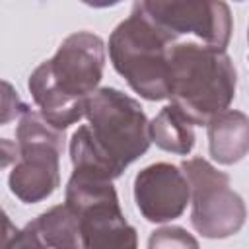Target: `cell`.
Returning <instances> with one entry per match:
<instances>
[{
  "label": "cell",
  "mask_w": 249,
  "mask_h": 249,
  "mask_svg": "<svg viewBox=\"0 0 249 249\" xmlns=\"http://www.w3.org/2000/svg\"><path fill=\"white\" fill-rule=\"evenodd\" d=\"M16 138L18 160L10 171L8 187L25 204L41 202L60 185L64 130L49 124L41 113L27 109L19 119Z\"/></svg>",
  "instance_id": "obj_4"
},
{
  "label": "cell",
  "mask_w": 249,
  "mask_h": 249,
  "mask_svg": "<svg viewBox=\"0 0 249 249\" xmlns=\"http://www.w3.org/2000/svg\"><path fill=\"white\" fill-rule=\"evenodd\" d=\"M18 228L12 224V220L8 218V214L0 208V249L2 247H12L16 235H18Z\"/></svg>",
  "instance_id": "obj_15"
},
{
  "label": "cell",
  "mask_w": 249,
  "mask_h": 249,
  "mask_svg": "<svg viewBox=\"0 0 249 249\" xmlns=\"http://www.w3.org/2000/svg\"><path fill=\"white\" fill-rule=\"evenodd\" d=\"M150 247H198V241L195 237H191L183 228L177 226H169V228H161L156 230L148 241Z\"/></svg>",
  "instance_id": "obj_14"
},
{
  "label": "cell",
  "mask_w": 249,
  "mask_h": 249,
  "mask_svg": "<svg viewBox=\"0 0 249 249\" xmlns=\"http://www.w3.org/2000/svg\"><path fill=\"white\" fill-rule=\"evenodd\" d=\"M39 68L66 97L86 101L103 78L105 43L89 31L72 33L60 43L54 56L41 62Z\"/></svg>",
  "instance_id": "obj_8"
},
{
  "label": "cell",
  "mask_w": 249,
  "mask_h": 249,
  "mask_svg": "<svg viewBox=\"0 0 249 249\" xmlns=\"http://www.w3.org/2000/svg\"><path fill=\"white\" fill-rule=\"evenodd\" d=\"M64 204L76 214L82 247L86 249H134L136 230L126 222L117 191L109 179L72 171Z\"/></svg>",
  "instance_id": "obj_5"
},
{
  "label": "cell",
  "mask_w": 249,
  "mask_h": 249,
  "mask_svg": "<svg viewBox=\"0 0 249 249\" xmlns=\"http://www.w3.org/2000/svg\"><path fill=\"white\" fill-rule=\"evenodd\" d=\"M148 130H150V140L165 152L187 156L195 148L193 123L173 103L165 105L152 119V123H148Z\"/></svg>",
  "instance_id": "obj_12"
},
{
  "label": "cell",
  "mask_w": 249,
  "mask_h": 249,
  "mask_svg": "<svg viewBox=\"0 0 249 249\" xmlns=\"http://www.w3.org/2000/svg\"><path fill=\"white\" fill-rule=\"evenodd\" d=\"M12 247H82L78 218L66 204L53 206L19 230Z\"/></svg>",
  "instance_id": "obj_10"
},
{
  "label": "cell",
  "mask_w": 249,
  "mask_h": 249,
  "mask_svg": "<svg viewBox=\"0 0 249 249\" xmlns=\"http://www.w3.org/2000/svg\"><path fill=\"white\" fill-rule=\"evenodd\" d=\"M163 31L152 25L136 8L121 21L109 37L113 68L128 86L148 101H161L169 95V47Z\"/></svg>",
  "instance_id": "obj_3"
},
{
  "label": "cell",
  "mask_w": 249,
  "mask_h": 249,
  "mask_svg": "<svg viewBox=\"0 0 249 249\" xmlns=\"http://www.w3.org/2000/svg\"><path fill=\"white\" fill-rule=\"evenodd\" d=\"M191 187V224L208 239H224L237 233L245 224V202L231 189L230 177L204 158L181 163Z\"/></svg>",
  "instance_id": "obj_6"
},
{
  "label": "cell",
  "mask_w": 249,
  "mask_h": 249,
  "mask_svg": "<svg viewBox=\"0 0 249 249\" xmlns=\"http://www.w3.org/2000/svg\"><path fill=\"white\" fill-rule=\"evenodd\" d=\"M189 198V181L173 163H152L134 177V202L148 222L163 224L179 218L187 210Z\"/></svg>",
  "instance_id": "obj_9"
},
{
  "label": "cell",
  "mask_w": 249,
  "mask_h": 249,
  "mask_svg": "<svg viewBox=\"0 0 249 249\" xmlns=\"http://www.w3.org/2000/svg\"><path fill=\"white\" fill-rule=\"evenodd\" d=\"M134 8L171 41L195 35L216 49L230 43L233 21L224 0H136Z\"/></svg>",
  "instance_id": "obj_7"
},
{
  "label": "cell",
  "mask_w": 249,
  "mask_h": 249,
  "mask_svg": "<svg viewBox=\"0 0 249 249\" xmlns=\"http://www.w3.org/2000/svg\"><path fill=\"white\" fill-rule=\"evenodd\" d=\"M169 99L193 123L206 124L235 97L237 72L226 49L195 41L169 47Z\"/></svg>",
  "instance_id": "obj_2"
},
{
  "label": "cell",
  "mask_w": 249,
  "mask_h": 249,
  "mask_svg": "<svg viewBox=\"0 0 249 249\" xmlns=\"http://www.w3.org/2000/svg\"><path fill=\"white\" fill-rule=\"evenodd\" d=\"M18 160V144H14L12 140L0 138V169L12 165Z\"/></svg>",
  "instance_id": "obj_16"
},
{
  "label": "cell",
  "mask_w": 249,
  "mask_h": 249,
  "mask_svg": "<svg viewBox=\"0 0 249 249\" xmlns=\"http://www.w3.org/2000/svg\"><path fill=\"white\" fill-rule=\"evenodd\" d=\"M88 124L70 138L74 171L117 179L150 148L148 119L140 103L117 88H97L86 99Z\"/></svg>",
  "instance_id": "obj_1"
},
{
  "label": "cell",
  "mask_w": 249,
  "mask_h": 249,
  "mask_svg": "<svg viewBox=\"0 0 249 249\" xmlns=\"http://www.w3.org/2000/svg\"><path fill=\"white\" fill-rule=\"evenodd\" d=\"M29 107L21 101L16 88L4 80H0V124H8L21 117Z\"/></svg>",
  "instance_id": "obj_13"
},
{
  "label": "cell",
  "mask_w": 249,
  "mask_h": 249,
  "mask_svg": "<svg viewBox=\"0 0 249 249\" xmlns=\"http://www.w3.org/2000/svg\"><path fill=\"white\" fill-rule=\"evenodd\" d=\"M235 2H243V0H235Z\"/></svg>",
  "instance_id": "obj_18"
},
{
  "label": "cell",
  "mask_w": 249,
  "mask_h": 249,
  "mask_svg": "<svg viewBox=\"0 0 249 249\" xmlns=\"http://www.w3.org/2000/svg\"><path fill=\"white\" fill-rule=\"evenodd\" d=\"M208 150L214 161L233 165L247 156L249 150V119L235 109L216 113L208 123Z\"/></svg>",
  "instance_id": "obj_11"
},
{
  "label": "cell",
  "mask_w": 249,
  "mask_h": 249,
  "mask_svg": "<svg viewBox=\"0 0 249 249\" xmlns=\"http://www.w3.org/2000/svg\"><path fill=\"white\" fill-rule=\"evenodd\" d=\"M82 2L91 8H109V6H117L123 0H82Z\"/></svg>",
  "instance_id": "obj_17"
}]
</instances>
